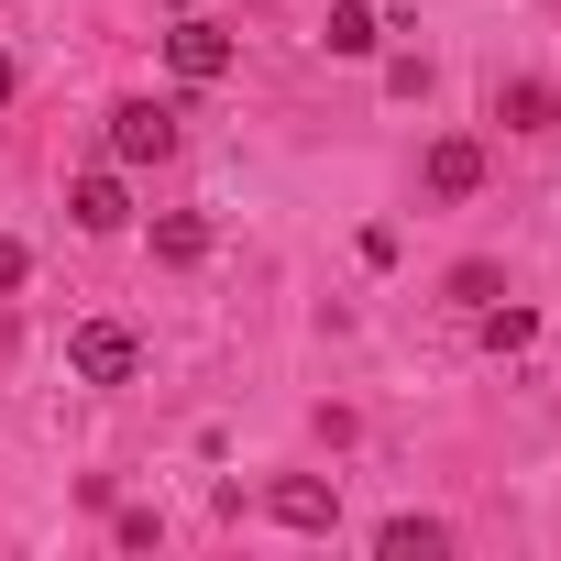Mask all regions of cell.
<instances>
[{
  "label": "cell",
  "mask_w": 561,
  "mask_h": 561,
  "mask_svg": "<svg viewBox=\"0 0 561 561\" xmlns=\"http://www.w3.org/2000/svg\"><path fill=\"white\" fill-rule=\"evenodd\" d=\"M165 12H198V0H165Z\"/></svg>",
  "instance_id": "2e32d148"
},
{
  "label": "cell",
  "mask_w": 561,
  "mask_h": 561,
  "mask_svg": "<svg viewBox=\"0 0 561 561\" xmlns=\"http://www.w3.org/2000/svg\"><path fill=\"white\" fill-rule=\"evenodd\" d=\"M495 122H506V133H550V122H561V89H550V78H506V89H495Z\"/></svg>",
  "instance_id": "52a82bcc"
},
{
  "label": "cell",
  "mask_w": 561,
  "mask_h": 561,
  "mask_svg": "<svg viewBox=\"0 0 561 561\" xmlns=\"http://www.w3.org/2000/svg\"><path fill=\"white\" fill-rule=\"evenodd\" d=\"M264 506L287 517V528H309V539H320V528H342V484H320V473H287Z\"/></svg>",
  "instance_id": "277c9868"
},
{
  "label": "cell",
  "mask_w": 561,
  "mask_h": 561,
  "mask_svg": "<svg viewBox=\"0 0 561 561\" xmlns=\"http://www.w3.org/2000/svg\"><path fill=\"white\" fill-rule=\"evenodd\" d=\"M375 550H386V561H440V550H451V528H440V517H386V528H375Z\"/></svg>",
  "instance_id": "9c48e42d"
},
{
  "label": "cell",
  "mask_w": 561,
  "mask_h": 561,
  "mask_svg": "<svg viewBox=\"0 0 561 561\" xmlns=\"http://www.w3.org/2000/svg\"><path fill=\"white\" fill-rule=\"evenodd\" d=\"M23 275H34V253H23L12 231H0V298H12V287H23Z\"/></svg>",
  "instance_id": "5bb4252c"
},
{
  "label": "cell",
  "mask_w": 561,
  "mask_h": 561,
  "mask_svg": "<svg viewBox=\"0 0 561 561\" xmlns=\"http://www.w3.org/2000/svg\"><path fill=\"white\" fill-rule=\"evenodd\" d=\"M67 209H78V231H122V220H133V187H122V165H89V176L67 187Z\"/></svg>",
  "instance_id": "8992f818"
},
{
  "label": "cell",
  "mask_w": 561,
  "mask_h": 561,
  "mask_svg": "<svg viewBox=\"0 0 561 561\" xmlns=\"http://www.w3.org/2000/svg\"><path fill=\"white\" fill-rule=\"evenodd\" d=\"M198 253H209V220L198 209H165L154 220V264H198Z\"/></svg>",
  "instance_id": "30bf717a"
},
{
  "label": "cell",
  "mask_w": 561,
  "mask_h": 561,
  "mask_svg": "<svg viewBox=\"0 0 561 561\" xmlns=\"http://www.w3.org/2000/svg\"><path fill=\"white\" fill-rule=\"evenodd\" d=\"M111 539H122V550H154V539H165V517H154V506H122V517H111Z\"/></svg>",
  "instance_id": "7c38bea8"
},
{
  "label": "cell",
  "mask_w": 561,
  "mask_h": 561,
  "mask_svg": "<svg viewBox=\"0 0 561 561\" xmlns=\"http://www.w3.org/2000/svg\"><path fill=\"white\" fill-rule=\"evenodd\" d=\"M165 67H176L187 89H220V78H231V34H220V23H198V12H176V34H165Z\"/></svg>",
  "instance_id": "3957f363"
},
{
  "label": "cell",
  "mask_w": 561,
  "mask_h": 561,
  "mask_svg": "<svg viewBox=\"0 0 561 561\" xmlns=\"http://www.w3.org/2000/svg\"><path fill=\"white\" fill-rule=\"evenodd\" d=\"M12 100H23V67H12V56H0V111H12Z\"/></svg>",
  "instance_id": "9a60e30c"
},
{
  "label": "cell",
  "mask_w": 561,
  "mask_h": 561,
  "mask_svg": "<svg viewBox=\"0 0 561 561\" xmlns=\"http://www.w3.org/2000/svg\"><path fill=\"white\" fill-rule=\"evenodd\" d=\"M484 342H495V353H528V342H539V320H528V309H495V298H484Z\"/></svg>",
  "instance_id": "8fae6325"
},
{
  "label": "cell",
  "mask_w": 561,
  "mask_h": 561,
  "mask_svg": "<svg viewBox=\"0 0 561 561\" xmlns=\"http://www.w3.org/2000/svg\"><path fill=\"white\" fill-rule=\"evenodd\" d=\"M67 364H78V386H133L144 342H133L122 320H78V331H67Z\"/></svg>",
  "instance_id": "6da1fadb"
},
{
  "label": "cell",
  "mask_w": 561,
  "mask_h": 561,
  "mask_svg": "<svg viewBox=\"0 0 561 561\" xmlns=\"http://www.w3.org/2000/svg\"><path fill=\"white\" fill-rule=\"evenodd\" d=\"M495 287H506V275H495V264H451V298H462V309H484Z\"/></svg>",
  "instance_id": "4fadbf2b"
},
{
  "label": "cell",
  "mask_w": 561,
  "mask_h": 561,
  "mask_svg": "<svg viewBox=\"0 0 561 561\" xmlns=\"http://www.w3.org/2000/svg\"><path fill=\"white\" fill-rule=\"evenodd\" d=\"M176 154V111L165 100H122L111 111V165H165Z\"/></svg>",
  "instance_id": "7a4b0ae2"
},
{
  "label": "cell",
  "mask_w": 561,
  "mask_h": 561,
  "mask_svg": "<svg viewBox=\"0 0 561 561\" xmlns=\"http://www.w3.org/2000/svg\"><path fill=\"white\" fill-rule=\"evenodd\" d=\"M320 45H331V56H375V45H386V23H375V0H331V23H320Z\"/></svg>",
  "instance_id": "ba28073f"
},
{
  "label": "cell",
  "mask_w": 561,
  "mask_h": 561,
  "mask_svg": "<svg viewBox=\"0 0 561 561\" xmlns=\"http://www.w3.org/2000/svg\"><path fill=\"white\" fill-rule=\"evenodd\" d=\"M419 176H430V198H473V187H484V144H473V133H440Z\"/></svg>",
  "instance_id": "5b68a950"
}]
</instances>
